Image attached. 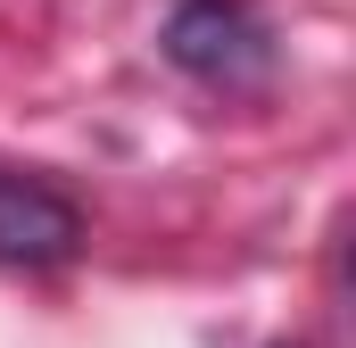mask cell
<instances>
[{
    "instance_id": "cell-2",
    "label": "cell",
    "mask_w": 356,
    "mask_h": 348,
    "mask_svg": "<svg viewBox=\"0 0 356 348\" xmlns=\"http://www.w3.org/2000/svg\"><path fill=\"white\" fill-rule=\"evenodd\" d=\"M83 249V207L42 174H0V265L42 274Z\"/></svg>"
},
{
    "instance_id": "cell-1",
    "label": "cell",
    "mask_w": 356,
    "mask_h": 348,
    "mask_svg": "<svg viewBox=\"0 0 356 348\" xmlns=\"http://www.w3.org/2000/svg\"><path fill=\"white\" fill-rule=\"evenodd\" d=\"M166 58L216 91H257L273 75V25L249 0H182L166 17Z\"/></svg>"
},
{
    "instance_id": "cell-3",
    "label": "cell",
    "mask_w": 356,
    "mask_h": 348,
    "mask_svg": "<svg viewBox=\"0 0 356 348\" xmlns=\"http://www.w3.org/2000/svg\"><path fill=\"white\" fill-rule=\"evenodd\" d=\"M273 348H298V340H273Z\"/></svg>"
}]
</instances>
